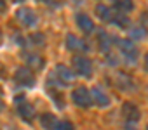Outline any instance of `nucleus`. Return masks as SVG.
<instances>
[{
  "label": "nucleus",
  "mask_w": 148,
  "mask_h": 130,
  "mask_svg": "<svg viewBox=\"0 0 148 130\" xmlns=\"http://www.w3.org/2000/svg\"><path fill=\"white\" fill-rule=\"evenodd\" d=\"M71 101L75 102L77 106L80 108H89L92 102V95H91V90H87V87H77V89H73L71 92Z\"/></svg>",
  "instance_id": "1"
},
{
  "label": "nucleus",
  "mask_w": 148,
  "mask_h": 130,
  "mask_svg": "<svg viewBox=\"0 0 148 130\" xmlns=\"http://www.w3.org/2000/svg\"><path fill=\"white\" fill-rule=\"evenodd\" d=\"M73 70H75L77 75L89 78V77L92 75V64H91V61H89L87 57H84V56H75V57H73Z\"/></svg>",
  "instance_id": "2"
},
{
  "label": "nucleus",
  "mask_w": 148,
  "mask_h": 130,
  "mask_svg": "<svg viewBox=\"0 0 148 130\" xmlns=\"http://www.w3.org/2000/svg\"><path fill=\"white\" fill-rule=\"evenodd\" d=\"M117 43H119V50H120V54L125 57V61H127V62H134L136 57H138V49H136V45H134L131 40H127V38L117 40Z\"/></svg>",
  "instance_id": "3"
},
{
  "label": "nucleus",
  "mask_w": 148,
  "mask_h": 130,
  "mask_svg": "<svg viewBox=\"0 0 148 130\" xmlns=\"http://www.w3.org/2000/svg\"><path fill=\"white\" fill-rule=\"evenodd\" d=\"M16 106H18V113L23 120L26 121H32L33 116H35V109L33 106L25 99V95H16Z\"/></svg>",
  "instance_id": "4"
},
{
  "label": "nucleus",
  "mask_w": 148,
  "mask_h": 130,
  "mask_svg": "<svg viewBox=\"0 0 148 130\" xmlns=\"http://www.w3.org/2000/svg\"><path fill=\"white\" fill-rule=\"evenodd\" d=\"M16 19L23 24V26H26V28H30V26H35L37 24V14L30 9V7H21V9H18V12H16Z\"/></svg>",
  "instance_id": "5"
},
{
  "label": "nucleus",
  "mask_w": 148,
  "mask_h": 130,
  "mask_svg": "<svg viewBox=\"0 0 148 130\" xmlns=\"http://www.w3.org/2000/svg\"><path fill=\"white\" fill-rule=\"evenodd\" d=\"M14 82L19 87H32L35 83V77L28 68H18L14 71Z\"/></svg>",
  "instance_id": "6"
},
{
  "label": "nucleus",
  "mask_w": 148,
  "mask_h": 130,
  "mask_svg": "<svg viewBox=\"0 0 148 130\" xmlns=\"http://www.w3.org/2000/svg\"><path fill=\"white\" fill-rule=\"evenodd\" d=\"M120 113H122V116H124V120L127 123H136L139 120V116H141L138 106L132 104V102H124L122 108H120Z\"/></svg>",
  "instance_id": "7"
},
{
  "label": "nucleus",
  "mask_w": 148,
  "mask_h": 130,
  "mask_svg": "<svg viewBox=\"0 0 148 130\" xmlns=\"http://www.w3.org/2000/svg\"><path fill=\"white\" fill-rule=\"evenodd\" d=\"M91 95H92V102H94L96 106H99V108L110 106V97H108V94H105L103 89L92 87V89H91Z\"/></svg>",
  "instance_id": "8"
},
{
  "label": "nucleus",
  "mask_w": 148,
  "mask_h": 130,
  "mask_svg": "<svg viewBox=\"0 0 148 130\" xmlns=\"http://www.w3.org/2000/svg\"><path fill=\"white\" fill-rule=\"evenodd\" d=\"M63 85H66V83H71L73 80H75V75L71 73V70H68L66 66H63V64H58L56 66V75H54Z\"/></svg>",
  "instance_id": "9"
},
{
  "label": "nucleus",
  "mask_w": 148,
  "mask_h": 130,
  "mask_svg": "<svg viewBox=\"0 0 148 130\" xmlns=\"http://www.w3.org/2000/svg\"><path fill=\"white\" fill-rule=\"evenodd\" d=\"M96 14L99 16V19H103L105 23H113V16H115V9L105 4H98L96 5Z\"/></svg>",
  "instance_id": "10"
},
{
  "label": "nucleus",
  "mask_w": 148,
  "mask_h": 130,
  "mask_svg": "<svg viewBox=\"0 0 148 130\" xmlns=\"http://www.w3.org/2000/svg\"><path fill=\"white\" fill-rule=\"evenodd\" d=\"M64 43H66V49H70V50H87L89 47H87V43L84 42V40H80V38H77L75 35H66V40H64Z\"/></svg>",
  "instance_id": "11"
},
{
  "label": "nucleus",
  "mask_w": 148,
  "mask_h": 130,
  "mask_svg": "<svg viewBox=\"0 0 148 130\" xmlns=\"http://www.w3.org/2000/svg\"><path fill=\"white\" fill-rule=\"evenodd\" d=\"M40 125H42L45 130H58L59 120H58L54 114H51V113H44V114L40 116Z\"/></svg>",
  "instance_id": "12"
},
{
  "label": "nucleus",
  "mask_w": 148,
  "mask_h": 130,
  "mask_svg": "<svg viewBox=\"0 0 148 130\" xmlns=\"http://www.w3.org/2000/svg\"><path fill=\"white\" fill-rule=\"evenodd\" d=\"M77 24L84 33H92L94 31V23L87 14H77Z\"/></svg>",
  "instance_id": "13"
},
{
  "label": "nucleus",
  "mask_w": 148,
  "mask_h": 130,
  "mask_svg": "<svg viewBox=\"0 0 148 130\" xmlns=\"http://www.w3.org/2000/svg\"><path fill=\"white\" fill-rule=\"evenodd\" d=\"M115 83L120 90H131L132 89V80L125 75V73H117L115 77Z\"/></svg>",
  "instance_id": "14"
},
{
  "label": "nucleus",
  "mask_w": 148,
  "mask_h": 130,
  "mask_svg": "<svg viewBox=\"0 0 148 130\" xmlns=\"http://www.w3.org/2000/svg\"><path fill=\"white\" fill-rule=\"evenodd\" d=\"M98 42H99L101 50L108 54V52H110V47H112L113 38H112V37H108V33H106V31H99V33H98Z\"/></svg>",
  "instance_id": "15"
},
{
  "label": "nucleus",
  "mask_w": 148,
  "mask_h": 130,
  "mask_svg": "<svg viewBox=\"0 0 148 130\" xmlns=\"http://www.w3.org/2000/svg\"><path fill=\"white\" fill-rule=\"evenodd\" d=\"M115 9V7H113ZM113 23L119 26V28H127L129 26V18L124 14V12H120V11H117L115 9V16H113Z\"/></svg>",
  "instance_id": "16"
},
{
  "label": "nucleus",
  "mask_w": 148,
  "mask_h": 130,
  "mask_svg": "<svg viewBox=\"0 0 148 130\" xmlns=\"http://www.w3.org/2000/svg\"><path fill=\"white\" fill-rule=\"evenodd\" d=\"M113 7L120 12H129L132 11V0H113Z\"/></svg>",
  "instance_id": "17"
},
{
  "label": "nucleus",
  "mask_w": 148,
  "mask_h": 130,
  "mask_svg": "<svg viewBox=\"0 0 148 130\" xmlns=\"http://www.w3.org/2000/svg\"><path fill=\"white\" fill-rule=\"evenodd\" d=\"M26 64H28V66H32V68H35V70H42L44 61H42V57H38V56L28 54V56H26Z\"/></svg>",
  "instance_id": "18"
},
{
  "label": "nucleus",
  "mask_w": 148,
  "mask_h": 130,
  "mask_svg": "<svg viewBox=\"0 0 148 130\" xmlns=\"http://www.w3.org/2000/svg\"><path fill=\"white\" fill-rule=\"evenodd\" d=\"M145 28H141V26H136V28H132L131 30V37L132 38H136V40H141V38H145Z\"/></svg>",
  "instance_id": "19"
},
{
  "label": "nucleus",
  "mask_w": 148,
  "mask_h": 130,
  "mask_svg": "<svg viewBox=\"0 0 148 130\" xmlns=\"http://www.w3.org/2000/svg\"><path fill=\"white\" fill-rule=\"evenodd\" d=\"M58 130H75V127H73V125H71V121H68V120H61V121H59Z\"/></svg>",
  "instance_id": "20"
},
{
  "label": "nucleus",
  "mask_w": 148,
  "mask_h": 130,
  "mask_svg": "<svg viewBox=\"0 0 148 130\" xmlns=\"http://www.w3.org/2000/svg\"><path fill=\"white\" fill-rule=\"evenodd\" d=\"M7 5H5V0H0V12H5Z\"/></svg>",
  "instance_id": "21"
},
{
  "label": "nucleus",
  "mask_w": 148,
  "mask_h": 130,
  "mask_svg": "<svg viewBox=\"0 0 148 130\" xmlns=\"http://www.w3.org/2000/svg\"><path fill=\"white\" fill-rule=\"evenodd\" d=\"M145 68H146V70H148V54H146V56H145Z\"/></svg>",
  "instance_id": "22"
},
{
  "label": "nucleus",
  "mask_w": 148,
  "mask_h": 130,
  "mask_svg": "<svg viewBox=\"0 0 148 130\" xmlns=\"http://www.w3.org/2000/svg\"><path fill=\"white\" fill-rule=\"evenodd\" d=\"M2 108H4V104H2V101H0V109H2Z\"/></svg>",
  "instance_id": "23"
},
{
  "label": "nucleus",
  "mask_w": 148,
  "mask_h": 130,
  "mask_svg": "<svg viewBox=\"0 0 148 130\" xmlns=\"http://www.w3.org/2000/svg\"><path fill=\"white\" fill-rule=\"evenodd\" d=\"M0 42H2V33H0Z\"/></svg>",
  "instance_id": "24"
},
{
  "label": "nucleus",
  "mask_w": 148,
  "mask_h": 130,
  "mask_svg": "<svg viewBox=\"0 0 148 130\" xmlns=\"http://www.w3.org/2000/svg\"><path fill=\"white\" fill-rule=\"evenodd\" d=\"M16 2H23V0H16Z\"/></svg>",
  "instance_id": "25"
},
{
  "label": "nucleus",
  "mask_w": 148,
  "mask_h": 130,
  "mask_svg": "<svg viewBox=\"0 0 148 130\" xmlns=\"http://www.w3.org/2000/svg\"><path fill=\"white\" fill-rule=\"evenodd\" d=\"M146 128H148V127H146Z\"/></svg>",
  "instance_id": "26"
}]
</instances>
